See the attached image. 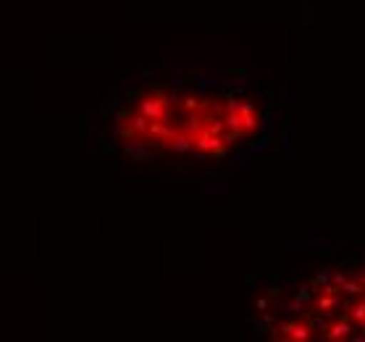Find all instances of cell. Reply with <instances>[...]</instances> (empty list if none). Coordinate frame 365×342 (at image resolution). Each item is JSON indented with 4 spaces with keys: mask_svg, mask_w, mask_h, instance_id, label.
I'll return each instance as SVG.
<instances>
[{
    "mask_svg": "<svg viewBox=\"0 0 365 342\" xmlns=\"http://www.w3.org/2000/svg\"><path fill=\"white\" fill-rule=\"evenodd\" d=\"M252 332L284 342H365V253L271 284L255 303Z\"/></svg>",
    "mask_w": 365,
    "mask_h": 342,
    "instance_id": "obj_2",
    "label": "cell"
},
{
    "mask_svg": "<svg viewBox=\"0 0 365 342\" xmlns=\"http://www.w3.org/2000/svg\"><path fill=\"white\" fill-rule=\"evenodd\" d=\"M100 116L103 140L134 164L234 166L271 148L279 101L250 71L160 66L121 82Z\"/></svg>",
    "mask_w": 365,
    "mask_h": 342,
    "instance_id": "obj_1",
    "label": "cell"
}]
</instances>
